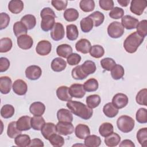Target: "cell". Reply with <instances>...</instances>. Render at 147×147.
<instances>
[{
	"instance_id": "obj_1",
	"label": "cell",
	"mask_w": 147,
	"mask_h": 147,
	"mask_svg": "<svg viewBox=\"0 0 147 147\" xmlns=\"http://www.w3.org/2000/svg\"><path fill=\"white\" fill-rule=\"evenodd\" d=\"M66 105L72 113L83 119L88 120L92 116V109L80 102L71 100L68 101Z\"/></svg>"
},
{
	"instance_id": "obj_2",
	"label": "cell",
	"mask_w": 147,
	"mask_h": 147,
	"mask_svg": "<svg viewBox=\"0 0 147 147\" xmlns=\"http://www.w3.org/2000/svg\"><path fill=\"white\" fill-rule=\"evenodd\" d=\"M144 40V37L141 36L137 32H134L125 38L123 42V47L127 53H133L137 51Z\"/></svg>"
},
{
	"instance_id": "obj_3",
	"label": "cell",
	"mask_w": 147,
	"mask_h": 147,
	"mask_svg": "<svg viewBox=\"0 0 147 147\" xmlns=\"http://www.w3.org/2000/svg\"><path fill=\"white\" fill-rule=\"evenodd\" d=\"M134 125L135 121L133 118L126 115L120 116L117 121V126L118 129L124 133H127L132 131Z\"/></svg>"
},
{
	"instance_id": "obj_4",
	"label": "cell",
	"mask_w": 147,
	"mask_h": 147,
	"mask_svg": "<svg viewBox=\"0 0 147 147\" xmlns=\"http://www.w3.org/2000/svg\"><path fill=\"white\" fill-rule=\"evenodd\" d=\"M107 30L108 35L113 38H119L124 33V28L121 23L118 21H114L110 23Z\"/></svg>"
},
{
	"instance_id": "obj_5",
	"label": "cell",
	"mask_w": 147,
	"mask_h": 147,
	"mask_svg": "<svg viewBox=\"0 0 147 147\" xmlns=\"http://www.w3.org/2000/svg\"><path fill=\"white\" fill-rule=\"evenodd\" d=\"M65 34L64 26L60 22H55L53 27L51 30L50 35L52 40L57 41L62 40Z\"/></svg>"
},
{
	"instance_id": "obj_6",
	"label": "cell",
	"mask_w": 147,
	"mask_h": 147,
	"mask_svg": "<svg viewBox=\"0 0 147 147\" xmlns=\"http://www.w3.org/2000/svg\"><path fill=\"white\" fill-rule=\"evenodd\" d=\"M147 2L145 0H133L131 1L130 10L133 14L141 16L146 7Z\"/></svg>"
},
{
	"instance_id": "obj_7",
	"label": "cell",
	"mask_w": 147,
	"mask_h": 147,
	"mask_svg": "<svg viewBox=\"0 0 147 147\" xmlns=\"http://www.w3.org/2000/svg\"><path fill=\"white\" fill-rule=\"evenodd\" d=\"M56 126L57 132L60 135H70L74 130V125L71 122L59 121Z\"/></svg>"
},
{
	"instance_id": "obj_8",
	"label": "cell",
	"mask_w": 147,
	"mask_h": 147,
	"mask_svg": "<svg viewBox=\"0 0 147 147\" xmlns=\"http://www.w3.org/2000/svg\"><path fill=\"white\" fill-rule=\"evenodd\" d=\"M26 77L31 80H36L38 79L42 75V70L41 68L36 65H32L28 67L25 71Z\"/></svg>"
},
{
	"instance_id": "obj_9",
	"label": "cell",
	"mask_w": 147,
	"mask_h": 147,
	"mask_svg": "<svg viewBox=\"0 0 147 147\" xmlns=\"http://www.w3.org/2000/svg\"><path fill=\"white\" fill-rule=\"evenodd\" d=\"M41 22V28L44 32H48L52 29L55 24V18L56 16L53 15H42Z\"/></svg>"
},
{
	"instance_id": "obj_10",
	"label": "cell",
	"mask_w": 147,
	"mask_h": 147,
	"mask_svg": "<svg viewBox=\"0 0 147 147\" xmlns=\"http://www.w3.org/2000/svg\"><path fill=\"white\" fill-rule=\"evenodd\" d=\"M52 44L47 40L40 41L36 47V53L40 56H47L51 52Z\"/></svg>"
},
{
	"instance_id": "obj_11",
	"label": "cell",
	"mask_w": 147,
	"mask_h": 147,
	"mask_svg": "<svg viewBox=\"0 0 147 147\" xmlns=\"http://www.w3.org/2000/svg\"><path fill=\"white\" fill-rule=\"evenodd\" d=\"M129 102V99L127 95L123 93L116 94L112 99V103L118 109H121L125 107Z\"/></svg>"
},
{
	"instance_id": "obj_12",
	"label": "cell",
	"mask_w": 147,
	"mask_h": 147,
	"mask_svg": "<svg viewBox=\"0 0 147 147\" xmlns=\"http://www.w3.org/2000/svg\"><path fill=\"white\" fill-rule=\"evenodd\" d=\"M17 43L19 48L22 49L27 50L32 48L33 45V38L28 34H24L17 37Z\"/></svg>"
},
{
	"instance_id": "obj_13",
	"label": "cell",
	"mask_w": 147,
	"mask_h": 147,
	"mask_svg": "<svg viewBox=\"0 0 147 147\" xmlns=\"http://www.w3.org/2000/svg\"><path fill=\"white\" fill-rule=\"evenodd\" d=\"M13 92L18 95H24L26 94L28 91V86L26 83L22 79L15 80L12 85Z\"/></svg>"
},
{
	"instance_id": "obj_14",
	"label": "cell",
	"mask_w": 147,
	"mask_h": 147,
	"mask_svg": "<svg viewBox=\"0 0 147 147\" xmlns=\"http://www.w3.org/2000/svg\"><path fill=\"white\" fill-rule=\"evenodd\" d=\"M69 91L71 96L76 98H82L86 94V91L82 84H72L69 88Z\"/></svg>"
},
{
	"instance_id": "obj_15",
	"label": "cell",
	"mask_w": 147,
	"mask_h": 147,
	"mask_svg": "<svg viewBox=\"0 0 147 147\" xmlns=\"http://www.w3.org/2000/svg\"><path fill=\"white\" fill-rule=\"evenodd\" d=\"M139 22L138 20L130 15H125L121 18V24L127 30L135 29Z\"/></svg>"
},
{
	"instance_id": "obj_16",
	"label": "cell",
	"mask_w": 147,
	"mask_h": 147,
	"mask_svg": "<svg viewBox=\"0 0 147 147\" xmlns=\"http://www.w3.org/2000/svg\"><path fill=\"white\" fill-rule=\"evenodd\" d=\"M56 126L52 122L45 123L41 129V133L45 140H49L51 136L56 133Z\"/></svg>"
},
{
	"instance_id": "obj_17",
	"label": "cell",
	"mask_w": 147,
	"mask_h": 147,
	"mask_svg": "<svg viewBox=\"0 0 147 147\" xmlns=\"http://www.w3.org/2000/svg\"><path fill=\"white\" fill-rule=\"evenodd\" d=\"M17 127L20 131H26L31 129V117L24 115L18 118L16 121Z\"/></svg>"
},
{
	"instance_id": "obj_18",
	"label": "cell",
	"mask_w": 147,
	"mask_h": 147,
	"mask_svg": "<svg viewBox=\"0 0 147 147\" xmlns=\"http://www.w3.org/2000/svg\"><path fill=\"white\" fill-rule=\"evenodd\" d=\"M91 48V42L86 38H81L75 44L76 51L83 54H87L90 52Z\"/></svg>"
},
{
	"instance_id": "obj_19",
	"label": "cell",
	"mask_w": 147,
	"mask_h": 147,
	"mask_svg": "<svg viewBox=\"0 0 147 147\" xmlns=\"http://www.w3.org/2000/svg\"><path fill=\"white\" fill-rule=\"evenodd\" d=\"M75 134L78 138L83 140L90 135V129L88 126L84 124L79 123L75 129Z\"/></svg>"
},
{
	"instance_id": "obj_20",
	"label": "cell",
	"mask_w": 147,
	"mask_h": 147,
	"mask_svg": "<svg viewBox=\"0 0 147 147\" xmlns=\"http://www.w3.org/2000/svg\"><path fill=\"white\" fill-rule=\"evenodd\" d=\"M45 110V106L41 102H34L29 107V111L34 116H42Z\"/></svg>"
},
{
	"instance_id": "obj_21",
	"label": "cell",
	"mask_w": 147,
	"mask_h": 147,
	"mask_svg": "<svg viewBox=\"0 0 147 147\" xmlns=\"http://www.w3.org/2000/svg\"><path fill=\"white\" fill-rule=\"evenodd\" d=\"M56 96L62 101L68 102L72 100V97L69 94V88L65 86H61L56 90Z\"/></svg>"
},
{
	"instance_id": "obj_22",
	"label": "cell",
	"mask_w": 147,
	"mask_h": 147,
	"mask_svg": "<svg viewBox=\"0 0 147 147\" xmlns=\"http://www.w3.org/2000/svg\"><path fill=\"white\" fill-rule=\"evenodd\" d=\"M12 81L10 78L7 76L0 78V91L3 94H7L10 92Z\"/></svg>"
},
{
	"instance_id": "obj_23",
	"label": "cell",
	"mask_w": 147,
	"mask_h": 147,
	"mask_svg": "<svg viewBox=\"0 0 147 147\" xmlns=\"http://www.w3.org/2000/svg\"><path fill=\"white\" fill-rule=\"evenodd\" d=\"M57 118L60 122H72L73 115L70 110L65 109H60L57 112Z\"/></svg>"
},
{
	"instance_id": "obj_24",
	"label": "cell",
	"mask_w": 147,
	"mask_h": 147,
	"mask_svg": "<svg viewBox=\"0 0 147 147\" xmlns=\"http://www.w3.org/2000/svg\"><path fill=\"white\" fill-rule=\"evenodd\" d=\"M51 69L55 72H61L64 70L67 67L66 61L60 57L53 59L51 62Z\"/></svg>"
},
{
	"instance_id": "obj_25",
	"label": "cell",
	"mask_w": 147,
	"mask_h": 147,
	"mask_svg": "<svg viewBox=\"0 0 147 147\" xmlns=\"http://www.w3.org/2000/svg\"><path fill=\"white\" fill-rule=\"evenodd\" d=\"M24 3L21 0H11L8 4L9 10L13 14H18L24 9Z\"/></svg>"
},
{
	"instance_id": "obj_26",
	"label": "cell",
	"mask_w": 147,
	"mask_h": 147,
	"mask_svg": "<svg viewBox=\"0 0 147 147\" xmlns=\"http://www.w3.org/2000/svg\"><path fill=\"white\" fill-rule=\"evenodd\" d=\"M56 53L58 56L64 58H67L72 53V48L71 45L67 44L59 45L56 48Z\"/></svg>"
},
{
	"instance_id": "obj_27",
	"label": "cell",
	"mask_w": 147,
	"mask_h": 147,
	"mask_svg": "<svg viewBox=\"0 0 147 147\" xmlns=\"http://www.w3.org/2000/svg\"><path fill=\"white\" fill-rule=\"evenodd\" d=\"M104 141L106 146L114 147L117 146L121 142V137L117 133L113 132L110 135L106 137Z\"/></svg>"
},
{
	"instance_id": "obj_28",
	"label": "cell",
	"mask_w": 147,
	"mask_h": 147,
	"mask_svg": "<svg viewBox=\"0 0 147 147\" xmlns=\"http://www.w3.org/2000/svg\"><path fill=\"white\" fill-rule=\"evenodd\" d=\"M102 142L100 138L96 135H89L84 139V146L88 147H98Z\"/></svg>"
},
{
	"instance_id": "obj_29",
	"label": "cell",
	"mask_w": 147,
	"mask_h": 147,
	"mask_svg": "<svg viewBox=\"0 0 147 147\" xmlns=\"http://www.w3.org/2000/svg\"><path fill=\"white\" fill-rule=\"evenodd\" d=\"M118 109L111 102L106 103L103 107V112L104 114L109 118L115 117L118 114Z\"/></svg>"
},
{
	"instance_id": "obj_30",
	"label": "cell",
	"mask_w": 147,
	"mask_h": 147,
	"mask_svg": "<svg viewBox=\"0 0 147 147\" xmlns=\"http://www.w3.org/2000/svg\"><path fill=\"white\" fill-rule=\"evenodd\" d=\"M67 38L70 41L76 40L79 36V31L76 25L69 24L66 26Z\"/></svg>"
},
{
	"instance_id": "obj_31",
	"label": "cell",
	"mask_w": 147,
	"mask_h": 147,
	"mask_svg": "<svg viewBox=\"0 0 147 147\" xmlns=\"http://www.w3.org/2000/svg\"><path fill=\"white\" fill-rule=\"evenodd\" d=\"M30 138L28 134H19L14 138L15 144L20 147L29 146L30 144Z\"/></svg>"
},
{
	"instance_id": "obj_32",
	"label": "cell",
	"mask_w": 147,
	"mask_h": 147,
	"mask_svg": "<svg viewBox=\"0 0 147 147\" xmlns=\"http://www.w3.org/2000/svg\"><path fill=\"white\" fill-rule=\"evenodd\" d=\"M79 16L78 11L74 8H68L65 10L63 13L64 19L68 22L76 21Z\"/></svg>"
},
{
	"instance_id": "obj_33",
	"label": "cell",
	"mask_w": 147,
	"mask_h": 147,
	"mask_svg": "<svg viewBox=\"0 0 147 147\" xmlns=\"http://www.w3.org/2000/svg\"><path fill=\"white\" fill-rule=\"evenodd\" d=\"M21 21L25 25L28 30L32 29L36 24V19L32 14H26L21 18Z\"/></svg>"
},
{
	"instance_id": "obj_34",
	"label": "cell",
	"mask_w": 147,
	"mask_h": 147,
	"mask_svg": "<svg viewBox=\"0 0 147 147\" xmlns=\"http://www.w3.org/2000/svg\"><path fill=\"white\" fill-rule=\"evenodd\" d=\"M114 131V127L110 122H104L99 127V133L102 137H106Z\"/></svg>"
},
{
	"instance_id": "obj_35",
	"label": "cell",
	"mask_w": 147,
	"mask_h": 147,
	"mask_svg": "<svg viewBox=\"0 0 147 147\" xmlns=\"http://www.w3.org/2000/svg\"><path fill=\"white\" fill-rule=\"evenodd\" d=\"M86 102L87 105L91 109H95L97 107L101 102L100 97L98 94H92L87 96Z\"/></svg>"
},
{
	"instance_id": "obj_36",
	"label": "cell",
	"mask_w": 147,
	"mask_h": 147,
	"mask_svg": "<svg viewBox=\"0 0 147 147\" xmlns=\"http://www.w3.org/2000/svg\"><path fill=\"white\" fill-rule=\"evenodd\" d=\"M80 25L81 30L83 32L88 33L92 29L94 23L91 18L88 16L81 20L80 22Z\"/></svg>"
},
{
	"instance_id": "obj_37",
	"label": "cell",
	"mask_w": 147,
	"mask_h": 147,
	"mask_svg": "<svg viewBox=\"0 0 147 147\" xmlns=\"http://www.w3.org/2000/svg\"><path fill=\"white\" fill-rule=\"evenodd\" d=\"M99 83L95 78H90L86 80L83 84L84 89L87 92H94L98 90Z\"/></svg>"
},
{
	"instance_id": "obj_38",
	"label": "cell",
	"mask_w": 147,
	"mask_h": 147,
	"mask_svg": "<svg viewBox=\"0 0 147 147\" xmlns=\"http://www.w3.org/2000/svg\"><path fill=\"white\" fill-rule=\"evenodd\" d=\"M21 133V131L18 129L17 127V122L16 121H12L9 123L7 129V135L9 138H15Z\"/></svg>"
},
{
	"instance_id": "obj_39",
	"label": "cell",
	"mask_w": 147,
	"mask_h": 147,
	"mask_svg": "<svg viewBox=\"0 0 147 147\" xmlns=\"http://www.w3.org/2000/svg\"><path fill=\"white\" fill-rule=\"evenodd\" d=\"M13 32L14 35L18 37L20 36L26 34L28 29L21 21H17L13 25Z\"/></svg>"
},
{
	"instance_id": "obj_40",
	"label": "cell",
	"mask_w": 147,
	"mask_h": 147,
	"mask_svg": "<svg viewBox=\"0 0 147 147\" xmlns=\"http://www.w3.org/2000/svg\"><path fill=\"white\" fill-rule=\"evenodd\" d=\"M45 122L42 116H34L31 118V126L34 130H41Z\"/></svg>"
},
{
	"instance_id": "obj_41",
	"label": "cell",
	"mask_w": 147,
	"mask_h": 147,
	"mask_svg": "<svg viewBox=\"0 0 147 147\" xmlns=\"http://www.w3.org/2000/svg\"><path fill=\"white\" fill-rule=\"evenodd\" d=\"M125 74L123 67L120 64H115L111 69V76L114 80H119L122 78Z\"/></svg>"
},
{
	"instance_id": "obj_42",
	"label": "cell",
	"mask_w": 147,
	"mask_h": 147,
	"mask_svg": "<svg viewBox=\"0 0 147 147\" xmlns=\"http://www.w3.org/2000/svg\"><path fill=\"white\" fill-rule=\"evenodd\" d=\"M88 17L91 18L94 23V26L95 27H98L102 24L105 20L104 14L99 11L93 12L92 14L89 15Z\"/></svg>"
},
{
	"instance_id": "obj_43",
	"label": "cell",
	"mask_w": 147,
	"mask_h": 147,
	"mask_svg": "<svg viewBox=\"0 0 147 147\" xmlns=\"http://www.w3.org/2000/svg\"><path fill=\"white\" fill-rule=\"evenodd\" d=\"M137 140L142 146H147V128L143 127L138 130L136 135Z\"/></svg>"
},
{
	"instance_id": "obj_44",
	"label": "cell",
	"mask_w": 147,
	"mask_h": 147,
	"mask_svg": "<svg viewBox=\"0 0 147 147\" xmlns=\"http://www.w3.org/2000/svg\"><path fill=\"white\" fill-rule=\"evenodd\" d=\"M81 67L84 73L88 76L90 74H94L96 69L95 63L91 60L85 61L84 63L81 65Z\"/></svg>"
},
{
	"instance_id": "obj_45",
	"label": "cell",
	"mask_w": 147,
	"mask_h": 147,
	"mask_svg": "<svg viewBox=\"0 0 147 147\" xmlns=\"http://www.w3.org/2000/svg\"><path fill=\"white\" fill-rule=\"evenodd\" d=\"M15 112L14 107L9 104L3 105L1 109V115L5 119H8L13 117Z\"/></svg>"
},
{
	"instance_id": "obj_46",
	"label": "cell",
	"mask_w": 147,
	"mask_h": 147,
	"mask_svg": "<svg viewBox=\"0 0 147 147\" xmlns=\"http://www.w3.org/2000/svg\"><path fill=\"white\" fill-rule=\"evenodd\" d=\"M13 46L11 40L9 37L2 38L0 40V52L6 53L10 51Z\"/></svg>"
},
{
	"instance_id": "obj_47",
	"label": "cell",
	"mask_w": 147,
	"mask_h": 147,
	"mask_svg": "<svg viewBox=\"0 0 147 147\" xmlns=\"http://www.w3.org/2000/svg\"><path fill=\"white\" fill-rule=\"evenodd\" d=\"M79 6L84 12H90L95 8V2L93 0H82L79 2Z\"/></svg>"
},
{
	"instance_id": "obj_48",
	"label": "cell",
	"mask_w": 147,
	"mask_h": 147,
	"mask_svg": "<svg viewBox=\"0 0 147 147\" xmlns=\"http://www.w3.org/2000/svg\"><path fill=\"white\" fill-rule=\"evenodd\" d=\"M71 75L76 80H83L88 76L82 69L81 65H78L74 68L71 71Z\"/></svg>"
},
{
	"instance_id": "obj_49",
	"label": "cell",
	"mask_w": 147,
	"mask_h": 147,
	"mask_svg": "<svg viewBox=\"0 0 147 147\" xmlns=\"http://www.w3.org/2000/svg\"><path fill=\"white\" fill-rule=\"evenodd\" d=\"M105 53V49L100 45H94L91 47L90 54V55L96 59H99L102 57Z\"/></svg>"
},
{
	"instance_id": "obj_50",
	"label": "cell",
	"mask_w": 147,
	"mask_h": 147,
	"mask_svg": "<svg viewBox=\"0 0 147 147\" xmlns=\"http://www.w3.org/2000/svg\"><path fill=\"white\" fill-rule=\"evenodd\" d=\"M50 144L53 146L61 147L64 144V139L56 133L52 134L49 139Z\"/></svg>"
},
{
	"instance_id": "obj_51",
	"label": "cell",
	"mask_w": 147,
	"mask_h": 147,
	"mask_svg": "<svg viewBox=\"0 0 147 147\" xmlns=\"http://www.w3.org/2000/svg\"><path fill=\"white\" fill-rule=\"evenodd\" d=\"M136 102L140 105L146 106L147 100V89L143 88L139 91L136 96Z\"/></svg>"
},
{
	"instance_id": "obj_52",
	"label": "cell",
	"mask_w": 147,
	"mask_h": 147,
	"mask_svg": "<svg viewBox=\"0 0 147 147\" xmlns=\"http://www.w3.org/2000/svg\"><path fill=\"white\" fill-rule=\"evenodd\" d=\"M137 121L140 123H147V110L145 108L139 109L136 114Z\"/></svg>"
},
{
	"instance_id": "obj_53",
	"label": "cell",
	"mask_w": 147,
	"mask_h": 147,
	"mask_svg": "<svg viewBox=\"0 0 147 147\" xmlns=\"http://www.w3.org/2000/svg\"><path fill=\"white\" fill-rule=\"evenodd\" d=\"M100 65L102 67L108 71H111V69L116 64L115 60L110 57H105L100 60Z\"/></svg>"
},
{
	"instance_id": "obj_54",
	"label": "cell",
	"mask_w": 147,
	"mask_h": 147,
	"mask_svg": "<svg viewBox=\"0 0 147 147\" xmlns=\"http://www.w3.org/2000/svg\"><path fill=\"white\" fill-rule=\"evenodd\" d=\"M137 32L142 37H145L147 35V21L143 20L139 22L136 26Z\"/></svg>"
},
{
	"instance_id": "obj_55",
	"label": "cell",
	"mask_w": 147,
	"mask_h": 147,
	"mask_svg": "<svg viewBox=\"0 0 147 147\" xmlns=\"http://www.w3.org/2000/svg\"><path fill=\"white\" fill-rule=\"evenodd\" d=\"M124 15V10L123 9L119 7H113L109 13L110 18L115 20L121 18Z\"/></svg>"
},
{
	"instance_id": "obj_56",
	"label": "cell",
	"mask_w": 147,
	"mask_h": 147,
	"mask_svg": "<svg viewBox=\"0 0 147 147\" xmlns=\"http://www.w3.org/2000/svg\"><path fill=\"white\" fill-rule=\"evenodd\" d=\"M81 59L82 57L79 54L72 53L67 58V62L70 65H75L80 62Z\"/></svg>"
},
{
	"instance_id": "obj_57",
	"label": "cell",
	"mask_w": 147,
	"mask_h": 147,
	"mask_svg": "<svg viewBox=\"0 0 147 147\" xmlns=\"http://www.w3.org/2000/svg\"><path fill=\"white\" fill-rule=\"evenodd\" d=\"M52 5L58 11H61L66 9L68 1L66 0H52Z\"/></svg>"
},
{
	"instance_id": "obj_58",
	"label": "cell",
	"mask_w": 147,
	"mask_h": 147,
	"mask_svg": "<svg viewBox=\"0 0 147 147\" xmlns=\"http://www.w3.org/2000/svg\"><path fill=\"white\" fill-rule=\"evenodd\" d=\"M10 21L9 16L6 13H1L0 14V29L2 30L7 28Z\"/></svg>"
},
{
	"instance_id": "obj_59",
	"label": "cell",
	"mask_w": 147,
	"mask_h": 147,
	"mask_svg": "<svg viewBox=\"0 0 147 147\" xmlns=\"http://www.w3.org/2000/svg\"><path fill=\"white\" fill-rule=\"evenodd\" d=\"M100 7L104 10H110L114 7V1L113 0H100L99 1Z\"/></svg>"
},
{
	"instance_id": "obj_60",
	"label": "cell",
	"mask_w": 147,
	"mask_h": 147,
	"mask_svg": "<svg viewBox=\"0 0 147 147\" xmlns=\"http://www.w3.org/2000/svg\"><path fill=\"white\" fill-rule=\"evenodd\" d=\"M10 61L6 57H1L0 58V72H3L6 71L10 67Z\"/></svg>"
},
{
	"instance_id": "obj_61",
	"label": "cell",
	"mask_w": 147,
	"mask_h": 147,
	"mask_svg": "<svg viewBox=\"0 0 147 147\" xmlns=\"http://www.w3.org/2000/svg\"><path fill=\"white\" fill-rule=\"evenodd\" d=\"M43 141L39 138H34L31 140L29 146H44Z\"/></svg>"
},
{
	"instance_id": "obj_62",
	"label": "cell",
	"mask_w": 147,
	"mask_h": 147,
	"mask_svg": "<svg viewBox=\"0 0 147 147\" xmlns=\"http://www.w3.org/2000/svg\"><path fill=\"white\" fill-rule=\"evenodd\" d=\"M42 15H53L56 16L54 11L50 7H44L40 12V16Z\"/></svg>"
},
{
	"instance_id": "obj_63",
	"label": "cell",
	"mask_w": 147,
	"mask_h": 147,
	"mask_svg": "<svg viewBox=\"0 0 147 147\" xmlns=\"http://www.w3.org/2000/svg\"><path fill=\"white\" fill-rule=\"evenodd\" d=\"M120 147H124V146H127V147H134L135 145L130 140H123L121 144H119Z\"/></svg>"
},
{
	"instance_id": "obj_64",
	"label": "cell",
	"mask_w": 147,
	"mask_h": 147,
	"mask_svg": "<svg viewBox=\"0 0 147 147\" xmlns=\"http://www.w3.org/2000/svg\"><path fill=\"white\" fill-rule=\"evenodd\" d=\"M118 3L122 7H126L129 2H130V0H117Z\"/></svg>"
}]
</instances>
